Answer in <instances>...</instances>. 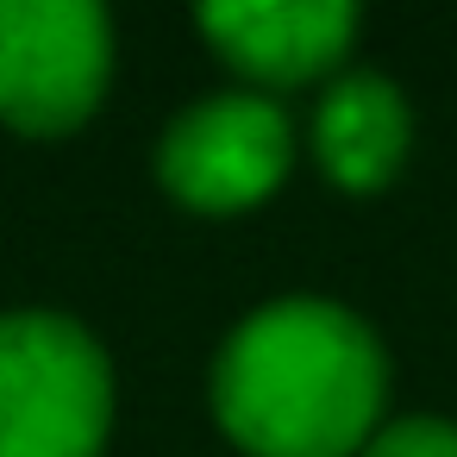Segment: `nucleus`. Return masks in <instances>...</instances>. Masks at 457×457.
Here are the masks:
<instances>
[{"instance_id": "1", "label": "nucleus", "mask_w": 457, "mask_h": 457, "mask_svg": "<svg viewBox=\"0 0 457 457\" xmlns=\"http://www.w3.org/2000/svg\"><path fill=\"white\" fill-rule=\"evenodd\" d=\"M207 395L251 457H357L382 426L388 351L345 301L276 295L226 332Z\"/></svg>"}, {"instance_id": "2", "label": "nucleus", "mask_w": 457, "mask_h": 457, "mask_svg": "<svg viewBox=\"0 0 457 457\" xmlns=\"http://www.w3.org/2000/svg\"><path fill=\"white\" fill-rule=\"evenodd\" d=\"M113 432V363L101 338L51 307L0 313V457H101Z\"/></svg>"}, {"instance_id": "3", "label": "nucleus", "mask_w": 457, "mask_h": 457, "mask_svg": "<svg viewBox=\"0 0 457 457\" xmlns=\"http://www.w3.org/2000/svg\"><path fill=\"white\" fill-rule=\"evenodd\" d=\"M113 82V20L95 0H0V120L63 138L95 120Z\"/></svg>"}, {"instance_id": "4", "label": "nucleus", "mask_w": 457, "mask_h": 457, "mask_svg": "<svg viewBox=\"0 0 457 457\" xmlns=\"http://www.w3.org/2000/svg\"><path fill=\"white\" fill-rule=\"evenodd\" d=\"M295 170V120L257 88L188 101L157 138V182L188 213H251Z\"/></svg>"}, {"instance_id": "5", "label": "nucleus", "mask_w": 457, "mask_h": 457, "mask_svg": "<svg viewBox=\"0 0 457 457\" xmlns=\"http://www.w3.org/2000/svg\"><path fill=\"white\" fill-rule=\"evenodd\" d=\"M195 26L263 95L338 70L363 32V13L351 0H226V7H201Z\"/></svg>"}, {"instance_id": "6", "label": "nucleus", "mask_w": 457, "mask_h": 457, "mask_svg": "<svg viewBox=\"0 0 457 457\" xmlns=\"http://www.w3.org/2000/svg\"><path fill=\"white\" fill-rule=\"evenodd\" d=\"M413 151V107L376 70H345L313 107V163L345 195H376Z\"/></svg>"}, {"instance_id": "7", "label": "nucleus", "mask_w": 457, "mask_h": 457, "mask_svg": "<svg viewBox=\"0 0 457 457\" xmlns=\"http://www.w3.org/2000/svg\"><path fill=\"white\" fill-rule=\"evenodd\" d=\"M357 457H457V420H438V413L382 420Z\"/></svg>"}]
</instances>
